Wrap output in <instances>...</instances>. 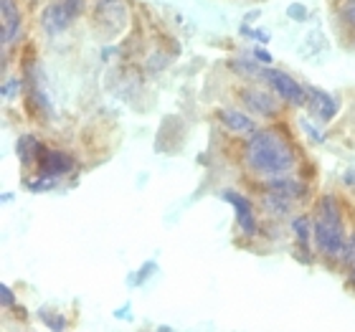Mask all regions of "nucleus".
Listing matches in <instances>:
<instances>
[{
	"label": "nucleus",
	"mask_w": 355,
	"mask_h": 332,
	"mask_svg": "<svg viewBox=\"0 0 355 332\" xmlns=\"http://www.w3.org/2000/svg\"><path fill=\"white\" fill-rule=\"evenodd\" d=\"M264 76L282 99H287L289 104H304V99H307L304 89L300 87L289 74H284V71H264Z\"/></svg>",
	"instance_id": "4"
},
{
	"label": "nucleus",
	"mask_w": 355,
	"mask_h": 332,
	"mask_svg": "<svg viewBox=\"0 0 355 332\" xmlns=\"http://www.w3.org/2000/svg\"><path fill=\"white\" fill-rule=\"evenodd\" d=\"M71 168H74V160H71V155H67V152H59V150H41V155H38V170H41V175H46V177L67 175Z\"/></svg>",
	"instance_id": "6"
},
{
	"label": "nucleus",
	"mask_w": 355,
	"mask_h": 332,
	"mask_svg": "<svg viewBox=\"0 0 355 332\" xmlns=\"http://www.w3.org/2000/svg\"><path fill=\"white\" fill-rule=\"evenodd\" d=\"M18 91H21V79H8V82L3 84V96H6V99L18 96Z\"/></svg>",
	"instance_id": "15"
},
{
	"label": "nucleus",
	"mask_w": 355,
	"mask_h": 332,
	"mask_svg": "<svg viewBox=\"0 0 355 332\" xmlns=\"http://www.w3.org/2000/svg\"><path fill=\"white\" fill-rule=\"evenodd\" d=\"M246 160L261 175H284L295 165V150L284 140V134L261 130L254 132L246 145Z\"/></svg>",
	"instance_id": "1"
},
{
	"label": "nucleus",
	"mask_w": 355,
	"mask_h": 332,
	"mask_svg": "<svg viewBox=\"0 0 355 332\" xmlns=\"http://www.w3.org/2000/svg\"><path fill=\"white\" fill-rule=\"evenodd\" d=\"M292 231H295L297 241H300V246L302 249H307V244H310V221L304 218V216H300V218H295L292 221Z\"/></svg>",
	"instance_id": "13"
},
{
	"label": "nucleus",
	"mask_w": 355,
	"mask_h": 332,
	"mask_svg": "<svg viewBox=\"0 0 355 332\" xmlns=\"http://www.w3.org/2000/svg\"><path fill=\"white\" fill-rule=\"evenodd\" d=\"M79 13H82V0H59V3H51L44 10V18H41L44 30L49 36H56L61 30H67Z\"/></svg>",
	"instance_id": "3"
},
{
	"label": "nucleus",
	"mask_w": 355,
	"mask_h": 332,
	"mask_svg": "<svg viewBox=\"0 0 355 332\" xmlns=\"http://www.w3.org/2000/svg\"><path fill=\"white\" fill-rule=\"evenodd\" d=\"M0 302H3V307H13V304H15L13 289L8 287V284H3V287H0Z\"/></svg>",
	"instance_id": "17"
},
{
	"label": "nucleus",
	"mask_w": 355,
	"mask_h": 332,
	"mask_svg": "<svg viewBox=\"0 0 355 332\" xmlns=\"http://www.w3.org/2000/svg\"><path fill=\"white\" fill-rule=\"evenodd\" d=\"M287 13L292 21H307V8L304 6H297V3H292V6L287 8Z\"/></svg>",
	"instance_id": "16"
},
{
	"label": "nucleus",
	"mask_w": 355,
	"mask_h": 332,
	"mask_svg": "<svg viewBox=\"0 0 355 332\" xmlns=\"http://www.w3.org/2000/svg\"><path fill=\"white\" fill-rule=\"evenodd\" d=\"M254 59L261 61V64H272V56H269V51H266V49H259V46L254 49Z\"/></svg>",
	"instance_id": "19"
},
{
	"label": "nucleus",
	"mask_w": 355,
	"mask_h": 332,
	"mask_svg": "<svg viewBox=\"0 0 355 332\" xmlns=\"http://www.w3.org/2000/svg\"><path fill=\"white\" fill-rule=\"evenodd\" d=\"M244 102L249 104V110L259 112L264 117H274L277 112V99L266 91H244Z\"/></svg>",
	"instance_id": "9"
},
{
	"label": "nucleus",
	"mask_w": 355,
	"mask_h": 332,
	"mask_svg": "<svg viewBox=\"0 0 355 332\" xmlns=\"http://www.w3.org/2000/svg\"><path fill=\"white\" fill-rule=\"evenodd\" d=\"M302 127H304V130H307V132H310V137H312V140H318V142H322V140H325V134H322V132H318V130H315V127H312L310 122H302Z\"/></svg>",
	"instance_id": "20"
},
{
	"label": "nucleus",
	"mask_w": 355,
	"mask_h": 332,
	"mask_svg": "<svg viewBox=\"0 0 355 332\" xmlns=\"http://www.w3.org/2000/svg\"><path fill=\"white\" fill-rule=\"evenodd\" d=\"M218 117H221V122L229 127L231 132H236V134H254L257 132L254 119L246 117V114H241V112H236V110H221L218 112Z\"/></svg>",
	"instance_id": "8"
},
{
	"label": "nucleus",
	"mask_w": 355,
	"mask_h": 332,
	"mask_svg": "<svg viewBox=\"0 0 355 332\" xmlns=\"http://www.w3.org/2000/svg\"><path fill=\"white\" fill-rule=\"evenodd\" d=\"M0 8H3V46H8L21 33V15L13 0H0Z\"/></svg>",
	"instance_id": "7"
},
{
	"label": "nucleus",
	"mask_w": 355,
	"mask_h": 332,
	"mask_svg": "<svg viewBox=\"0 0 355 332\" xmlns=\"http://www.w3.org/2000/svg\"><path fill=\"white\" fill-rule=\"evenodd\" d=\"M274 193H279V195H284V198H297L300 193H302V188L297 183H292V180H284V177H279V180H272V185H269Z\"/></svg>",
	"instance_id": "12"
},
{
	"label": "nucleus",
	"mask_w": 355,
	"mask_h": 332,
	"mask_svg": "<svg viewBox=\"0 0 355 332\" xmlns=\"http://www.w3.org/2000/svg\"><path fill=\"white\" fill-rule=\"evenodd\" d=\"M315 244L325 256L345 254V231H343V211L333 195H325L318 206L315 218Z\"/></svg>",
	"instance_id": "2"
},
{
	"label": "nucleus",
	"mask_w": 355,
	"mask_h": 332,
	"mask_svg": "<svg viewBox=\"0 0 355 332\" xmlns=\"http://www.w3.org/2000/svg\"><path fill=\"white\" fill-rule=\"evenodd\" d=\"M41 142L33 137V134H21L18 137V142H15V152H18V157H21L23 165L33 163V160H38L36 152H41Z\"/></svg>",
	"instance_id": "11"
},
{
	"label": "nucleus",
	"mask_w": 355,
	"mask_h": 332,
	"mask_svg": "<svg viewBox=\"0 0 355 332\" xmlns=\"http://www.w3.org/2000/svg\"><path fill=\"white\" fill-rule=\"evenodd\" d=\"M31 191H49V188H56V177H46V175H38V180H31L28 183Z\"/></svg>",
	"instance_id": "14"
},
{
	"label": "nucleus",
	"mask_w": 355,
	"mask_h": 332,
	"mask_svg": "<svg viewBox=\"0 0 355 332\" xmlns=\"http://www.w3.org/2000/svg\"><path fill=\"white\" fill-rule=\"evenodd\" d=\"M345 261L353 266V274H350V277H353V281H355V236L350 238V246L345 249Z\"/></svg>",
	"instance_id": "18"
},
{
	"label": "nucleus",
	"mask_w": 355,
	"mask_h": 332,
	"mask_svg": "<svg viewBox=\"0 0 355 332\" xmlns=\"http://www.w3.org/2000/svg\"><path fill=\"white\" fill-rule=\"evenodd\" d=\"M345 21H348L350 26H355V3L348 8V10H345Z\"/></svg>",
	"instance_id": "21"
},
{
	"label": "nucleus",
	"mask_w": 355,
	"mask_h": 332,
	"mask_svg": "<svg viewBox=\"0 0 355 332\" xmlns=\"http://www.w3.org/2000/svg\"><path fill=\"white\" fill-rule=\"evenodd\" d=\"M223 200L226 203H231L234 206V211H236V221H239V229L244 231L246 236H254L257 234V218H254V206L249 203V200L241 195V193L236 191H223L221 193Z\"/></svg>",
	"instance_id": "5"
},
{
	"label": "nucleus",
	"mask_w": 355,
	"mask_h": 332,
	"mask_svg": "<svg viewBox=\"0 0 355 332\" xmlns=\"http://www.w3.org/2000/svg\"><path fill=\"white\" fill-rule=\"evenodd\" d=\"M307 91L312 94V102H315V112H318V117L333 119L335 110H338V104L333 102V96L327 94V91H322V89H318V87H310Z\"/></svg>",
	"instance_id": "10"
}]
</instances>
